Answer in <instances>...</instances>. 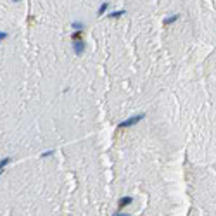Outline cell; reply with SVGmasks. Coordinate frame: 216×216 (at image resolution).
Returning a JSON list of instances; mask_svg holds the SVG:
<instances>
[{
    "instance_id": "9",
    "label": "cell",
    "mask_w": 216,
    "mask_h": 216,
    "mask_svg": "<svg viewBox=\"0 0 216 216\" xmlns=\"http://www.w3.org/2000/svg\"><path fill=\"white\" fill-rule=\"evenodd\" d=\"M81 35H83V31H75L73 35H71V38H73L75 42H80V40H81Z\"/></svg>"
},
{
    "instance_id": "4",
    "label": "cell",
    "mask_w": 216,
    "mask_h": 216,
    "mask_svg": "<svg viewBox=\"0 0 216 216\" xmlns=\"http://www.w3.org/2000/svg\"><path fill=\"white\" fill-rule=\"evenodd\" d=\"M71 28L76 30V31H83V30H85V24H83L81 21H73L71 23Z\"/></svg>"
},
{
    "instance_id": "1",
    "label": "cell",
    "mask_w": 216,
    "mask_h": 216,
    "mask_svg": "<svg viewBox=\"0 0 216 216\" xmlns=\"http://www.w3.org/2000/svg\"><path fill=\"white\" fill-rule=\"evenodd\" d=\"M144 118H145V114H144V113H138V114H135V116H131V118L121 121V123L118 124V128H130V126H135V124L140 123Z\"/></svg>"
},
{
    "instance_id": "11",
    "label": "cell",
    "mask_w": 216,
    "mask_h": 216,
    "mask_svg": "<svg viewBox=\"0 0 216 216\" xmlns=\"http://www.w3.org/2000/svg\"><path fill=\"white\" fill-rule=\"evenodd\" d=\"M52 154H54V151H50V152H43L42 157H49V156H52Z\"/></svg>"
},
{
    "instance_id": "10",
    "label": "cell",
    "mask_w": 216,
    "mask_h": 216,
    "mask_svg": "<svg viewBox=\"0 0 216 216\" xmlns=\"http://www.w3.org/2000/svg\"><path fill=\"white\" fill-rule=\"evenodd\" d=\"M7 37H9V33H7V31H0V43L4 42Z\"/></svg>"
},
{
    "instance_id": "2",
    "label": "cell",
    "mask_w": 216,
    "mask_h": 216,
    "mask_svg": "<svg viewBox=\"0 0 216 216\" xmlns=\"http://www.w3.org/2000/svg\"><path fill=\"white\" fill-rule=\"evenodd\" d=\"M85 47H86L85 42H81V40L80 42H75L73 43V52H75L76 55H81L83 52H85Z\"/></svg>"
},
{
    "instance_id": "7",
    "label": "cell",
    "mask_w": 216,
    "mask_h": 216,
    "mask_svg": "<svg viewBox=\"0 0 216 216\" xmlns=\"http://www.w3.org/2000/svg\"><path fill=\"white\" fill-rule=\"evenodd\" d=\"M124 14V9H121V11H114V12H111V14H109V17H111V19H118V17H121Z\"/></svg>"
},
{
    "instance_id": "5",
    "label": "cell",
    "mask_w": 216,
    "mask_h": 216,
    "mask_svg": "<svg viewBox=\"0 0 216 216\" xmlns=\"http://www.w3.org/2000/svg\"><path fill=\"white\" fill-rule=\"evenodd\" d=\"M111 5V4H109V2H102V4H100V7H99V11H97V14L99 16H102L104 12L107 11V7Z\"/></svg>"
},
{
    "instance_id": "6",
    "label": "cell",
    "mask_w": 216,
    "mask_h": 216,
    "mask_svg": "<svg viewBox=\"0 0 216 216\" xmlns=\"http://www.w3.org/2000/svg\"><path fill=\"white\" fill-rule=\"evenodd\" d=\"M9 162H11V157H4V159H0V175L4 173V168H5Z\"/></svg>"
},
{
    "instance_id": "3",
    "label": "cell",
    "mask_w": 216,
    "mask_h": 216,
    "mask_svg": "<svg viewBox=\"0 0 216 216\" xmlns=\"http://www.w3.org/2000/svg\"><path fill=\"white\" fill-rule=\"evenodd\" d=\"M131 200H133V197H130V195H124L123 199L119 200V204H118V209L121 211L123 207H126L128 204H131Z\"/></svg>"
},
{
    "instance_id": "12",
    "label": "cell",
    "mask_w": 216,
    "mask_h": 216,
    "mask_svg": "<svg viewBox=\"0 0 216 216\" xmlns=\"http://www.w3.org/2000/svg\"><path fill=\"white\" fill-rule=\"evenodd\" d=\"M113 216H130V214H126V213H121V211H118L116 214H113Z\"/></svg>"
},
{
    "instance_id": "8",
    "label": "cell",
    "mask_w": 216,
    "mask_h": 216,
    "mask_svg": "<svg viewBox=\"0 0 216 216\" xmlns=\"http://www.w3.org/2000/svg\"><path fill=\"white\" fill-rule=\"evenodd\" d=\"M178 17H180V14H175V16H169V17H166V19H164L162 23H164V24L168 26V24H171V23H175L176 19H178Z\"/></svg>"
}]
</instances>
